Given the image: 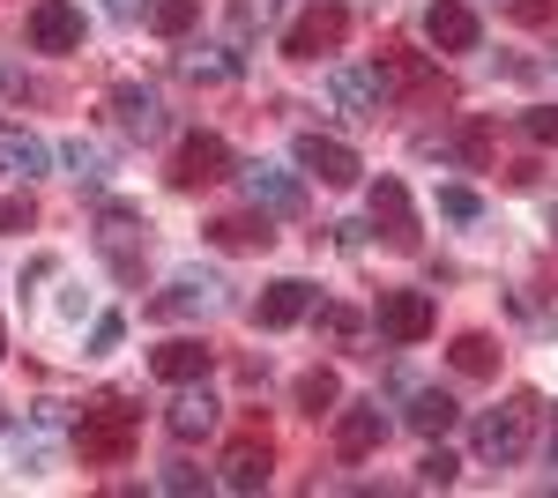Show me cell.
<instances>
[{"mask_svg":"<svg viewBox=\"0 0 558 498\" xmlns=\"http://www.w3.org/2000/svg\"><path fill=\"white\" fill-rule=\"evenodd\" d=\"M299 171H313L320 186H357V149L336 142V134H299Z\"/></svg>","mask_w":558,"mask_h":498,"instance_id":"9","label":"cell"},{"mask_svg":"<svg viewBox=\"0 0 558 498\" xmlns=\"http://www.w3.org/2000/svg\"><path fill=\"white\" fill-rule=\"evenodd\" d=\"M134 402H89L83 416H75V447H83V461H128V447H134Z\"/></svg>","mask_w":558,"mask_h":498,"instance_id":"1","label":"cell"},{"mask_svg":"<svg viewBox=\"0 0 558 498\" xmlns=\"http://www.w3.org/2000/svg\"><path fill=\"white\" fill-rule=\"evenodd\" d=\"M454 394H447V387H417V394H410V410H402V424H410V432H425V439H439V432H454Z\"/></svg>","mask_w":558,"mask_h":498,"instance_id":"19","label":"cell"},{"mask_svg":"<svg viewBox=\"0 0 558 498\" xmlns=\"http://www.w3.org/2000/svg\"><path fill=\"white\" fill-rule=\"evenodd\" d=\"M551 469H558V424H551Z\"/></svg>","mask_w":558,"mask_h":498,"instance_id":"36","label":"cell"},{"mask_svg":"<svg viewBox=\"0 0 558 498\" xmlns=\"http://www.w3.org/2000/svg\"><path fill=\"white\" fill-rule=\"evenodd\" d=\"M223 305V283L216 276H202V268H186V276H172V291L157 297V320H179V313H216Z\"/></svg>","mask_w":558,"mask_h":498,"instance_id":"15","label":"cell"},{"mask_svg":"<svg viewBox=\"0 0 558 498\" xmlns=\"http://www.w3.org/2000/svg\"><path fill=\"white\" fill-rule=\"evenodd\" d=\"M387 432H395V416L380 402H350V410H336V454H373V447H387Z\"/></svg>","mask_w":558,"mask_h":498,"instance_id":"13","label":"cell"},{"mask_svg":"<svg viewBox=\"0 0 558 498\" xmlns=\"http://www.w3.org/2000/svg\"><path fill=\"white\" fill-rule=\"evenodd\" d=\"M328 97L343 120H380L395 97V68H328Z\"/></svg>","mask_w":558,"mask_h":498,"instance_id":"2","label":"cell"},{"mask_svg":"<svg viewBox=\"0 0 558 498\" xmlns=\"http://www.w3.org/2000/svg\"><path fill=\"white\" fill-rule=\"evenodd\" d=\"M157 491H209V476H202L194 461H165V469H157Z\"/></svg>","mask_w":558,"mask_h":498,"instance_id":"30","label":"cell"},{"mask_svg":"<svg viewBox=\"0 0 558 498\" xmlns=\"http://www.w3.org/2000/svg\"><path fill=\"white\" fill-rule=\"evenodd\" d=\"M209 231H216V246H268V239H276V231L260 223V208L254 216H223V223H209Z\"/></svg>","mask_w":558,"mask_h":498,"instance_id":"24","label":"cell"},{"mask_svg":"<svg viewBox=\"0 0 558 498\" xmlns=\"http://www.w3.org/2000/svg\"><path fill=\"white\" fill-rule=\"evenodd\" d=\"M83 313H89V291H83V283H68V291H60V320H83Z\"/></svg>","mask_w":558,"mask_h":498,"instance_id":"34","label":"cell"},{"mask_svg":"<svg viewBox=\"0 0 558 498\" xmlns=\"http://www.w3.org/2000/svg\"><path fill=\"white\" fill-rule=\"evenodd\" d=\"M179 75H186V83H231V75H239V52H223V45H186V52H179Z\"/></svg>","mask_w":558,"mask_h":498,"instance_id":"21","label":"cell"},{"mask_svg":"<svg viewBox=\"0 0 558 498\" xmlns=\"http://www.w3.org/2000/svg\"><path fill=\"white\" fill-rule=\"evenodd\" d=\"M216 424H223V410H216V394L194 379V387H179L172 394V410H165V432H172L179 447H194V439H209Z\"/></svg>","mask_w":558,"mask_h":498,"instance_id":"12","label":"cell"},{"mask_svg":"<svg viewBox=\"0 0 558 498\" xmlns=\"http://www.w3.org/2000/svg\"><path fill=\"white\" fill-rule=\"evenodd\" d=\"M0 231H31V202H15V194H0Z\"/></svg>","mask_w":558,"mask_h":498,"instance_id":"33","label":"cell"},{"mask_svg":"<svg viewBox=\"0 0 558 498\" xmlns=\"http://www.w3.org/2000/svg\"><path fill=\"white\" fill-rule=\"evenodd\" d=\"M23 31H31L38 52H83V8L75 0H38Z\"/></svg>","mask_w":558,"mask_h":498,"instance_id":"10","label":"cell"},{"mask_svg":"<svg viewBox=\"0 0 558 498\" xmlns=\"http://www.w3.org/2000/svg\"><path fill=\"white\" fill-rule=\"evenodd\" d=\"M343 31H350V8L343 0H320V8H305L299 23L283 31V52H291V60H320V52L343 45Z\"/></svg>","mask_w":558,"mask_h":498,"instance_id":"5","label":"cell"},{"mask_svg":"<svg viewBox=\"0 0 558 498\" xmlns=\"http://www.w3.org/2000/svg\"><path fill=\"white\" fill-rule=\"evenodd\" d=\"M373 320H380L387 342L410 350V342H425V335L439 328V297L432 291H380V313H373Z\"/></svg>","mask_w":558,"mask_h":498,"instance_id":"3","label":"cell"},{"mask_svg":"<svg viewBox=\"0 0 558 498\" xmlns=\"http://www.w3.org/2000/svg\"><path fill=\"white\" fill-rule=\"evenodd\" d=\"M149 373L165 379V387H194V379L209 373V350H202L194 335H179V342H165V350L149 357Z\"/></svg>","mask_w":558,"mask_h":498,"instance_id":"17","label":"cell"},{"mask_svg":"<svg viewBox=\"0 0 558 498\" xmlns=\"http://www.w3.org/2000/svg\"><path fill=\"white\" fill-rule=\"evenodd\" d=\"M313 305H320V291H313V283H299V276H276V283L260 291L254 320L276 335V328H299V320H313Z\"/></svg>","mask_w":558,"mask_h":498,"instance_id":"11","label":"cell"},{"mask_svg":"<svg viewBox=\"0 0 558 498\" xmlns=\"http://www.w3.org/2000/svg\"><path fill=\"white\" fill-rule=\"evenodd\" d=\"M439 216H447V223H476V216H484V202H476L470 186H439Z\"/></svg>","mask_w":558,"mask_h":498,"instance_id":"29","label":"cell"},{"mask_svg":"<svg viewBox=\"0 0 558 498\" xmlns=\"http://www.w3.org/2000/svg\"><path fill=\"white\" fill-rule=\"evenodd\" d=\"M373 223L387 231V246H417V216H410L402 179H380V186H373Z\"/></svg>","mask_w":558,"mask_h":498,"instance_id":"16","label":"cell"},{"mask_svg":"<svg viewBox=\"0 0 558 498\" xmlns=\"http://www.w3.org/2000/svg\"><path fill=\"white\" fill-rule=\"evenodd\" d=\"M521 134H529V142H544V149H558V105H536V112H521Z\"/></svg>","mask_w":558,"mask_h":498,"instance_id":"31","label":"cell"},{"mask_svg":"<svg viewBox=\"0 0 558 498\" xmlns=\"http://www.w3.org/2000/svg\"><path fill=\"white\" fill-rule=\"evenodd\" d=\"M120 342H128V320H120V313H97V320H89V357H112Z\"/></svg>","mask_w":558,"mask_h":498,"instance_id":"27","label":"cell"},{"mask_svg":"<svg viewBox=\"0 0 558 498\" xmlns=\"http://www.w3.org/2000/svg\"><path fill=\"white\" fill-rule=\"evenodd\" d=\"M492 365H499V350H492V335H462V342H454V373L484 379Z\"/></svg>","mask_w":558,"mask_h":498,"instance_id":"25","label":"cell"},{"mask_svg":"<svg viewBox=\"0 0 558 498\" xmlns=\"http://www.w3.org/2000/svg\"><path fill=\"white\" fill-rule=\"evenodd\" d=\"M68 165H75V179H89V186H105V149H97V142H68Z\"/></svg>","mask_w":558,"mask_h":498,"instance_id":"28","label":"cell"},{"mask_svg":"<svg viewBox=\"0 0 558 498\" xmlns=\"http://www.w3.org/2000/svg\"><path fill=\"white\" fill-rule=\"evenodd\" d=\"M223 171H239V165H231V142H223V134H209V126H202V134H186V142H179L172 186H202V179H223Z\"/></svg>","mask_w":558,"mask_h":498,"instance_id":"8","label":"cell"},{"mask_svg":"<svg viewBox=\"0 0 558 498\" xmlns=\"http://www.w3.org/2000/svg\"><path fill=\"white\" fill-rule=\"evenodd\" d=\"M0 342H8V320H0Z\"/></svg>","mask_w":558,"mask_h":498,"instance_id":"37","label":"cell"},{"mask_svg":"<svg viewBox=\"0 0 558 498\" xmlns=\"http://www.w3.org/2000/svg\"><path fill=\"white\" fill-rule=\"evenodd\" d=\"M425 45H439V52H476V45H484L476 8L470 0H432L425 8Z\"/></svg>","mask_w":558,"mask_h":498,"instance_id":"7","label":"cell"},{"mask_svg":"<svg viewBox=\"0 0 558 498\" xmlns=\"http://www.w3.org/2000/svg\"><path fill=\"white\" fill-rule=\"evenodd\" d=\"M112 112H120V126H128L134 142H165V134H172L165 97H157V89H142V83H120V89H112Z\"/></svg>","mask_w":558,"mask_h":498,"instance_id":"14","label":"cell"},{"mask_svg":"<svg viewBox=\"0 0 558 498\" xmlns=\"http://www.w3.org/2000/svg\"><path fill=\"white\" fill-rule=\"evenodd\" d=\"M194 15H202V0H149V31L157 38H186Z\"/></svg>","mask_w":558,"mask_h":498,"instance_id":"22","label":"cell"},{"mask_svg":"<svg viewBox=\"0 0 558 498\" xmlns=\"http://www.w3.org/2000/svg\"><path fill=\"white\" fill-rule=\"evenodd\" d=\"M0 171L8 179H45L52 171V149H45L38 134H23V126H0Z\"/></svg>","mask_w":558,"mask_h":498,"instance_id":"18","label":"cell"},{"mask_svg":"<svg viewBox=\"0 0 558 498\" xmlns=\"http://www.w3.org/2000/svg\"><path fill=\"white\" fill-rule=\"evenodd\" d=\"M239 186H246V202L260 208V216H299L305 208V179L299 171H283V165H239Z\"/></svg>","mask_w":558,"mask_h":498,"instance_id":"4","label":"cell"},{"mask_svg":"<svg viewBox=\"0 0 558 498\" xmlns=\"http://www.w3.org/2000/svg\"><path fill=\"white\" fill-rule=\"evenodd\" d=\"M336 402H343V379H336V373H305L299 379V410L305 416H328Z\"/></svg>","mask_w":558,"mask_h":498,"instance_id":"23","label":"cell"},{"mask_svg":"<svg viewBox=\"0 0 558 498\" xmlns=\"http://www.w3.org/2000/svg\"><path fill=\"white\" fill-rule=\"evenodd\" d=\"M313 320L336 335V342H350V335H357V313H343V305H313Z\"/></svg>","mask_w":558,"mask_h":498,"instance_id":"32","label":"cell"},{"mask_svg":"<svg viewBox=\"0 0 558 498\" xmlns=\"http://www.w3.org/2000/svg\"><path fill=\"white\" fill-rule=\"evenodd\" d=\"M529 447V402H507V410H484L476 416V461H521Z\"/></svg>","mask_w":558,"mask_h":498,"instance_id":"6","label":"cell"},{"mask_svg":"<svg viewBox=\"0 0 558 498\" xmlns=\"http://www.w3.org/2000/svg\"><path fill=\"white\" fill-rule=\"evenodd\" d=\"M105 8H112V15H120V23H142V15H149V8H142V0H105Z\"/></svg>","mask_w":558,"mask_h":498,"instance_id":"35","label":"cell"},{"mask_svg":"<svg viewBox=\"0 0 558 498\" xmlns=\"http://www.w3.org/2000/svg\"><path fill=\"white\" fill-rule=\"evenodd\" d=\"M223 491H260L268 484V447L260 439H239L231 454H223V476H216Z\"/></svg>","mask_w":558,"mask_h":498,"instance_id":"20","label":"cell"},{"mask_svg":"<svg viewBox=\"0 0 558 498\" xmlns=\"http://www.w3.org/2000/svg\"><path fill=\"white\" fill-rule=\"evenodd\" d=\"M454 476H462V461L447 454V447H425V461H417V484H425V491H439V484H454Z\"/></svg>","mask_w":558,"mask_h":498,"instance_id":"26","label":"cell"}]
</instances>
